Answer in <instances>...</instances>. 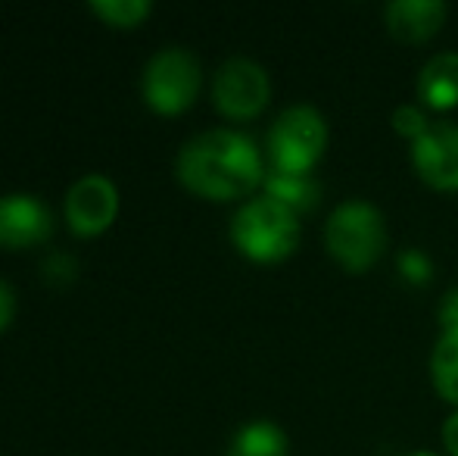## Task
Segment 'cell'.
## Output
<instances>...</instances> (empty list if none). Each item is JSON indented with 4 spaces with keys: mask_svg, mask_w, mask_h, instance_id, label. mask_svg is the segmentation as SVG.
<instances>
[{
    "mask_svg": "<svg viewBox=\"0 0 458 456\" xmlns=\"http://www.w3.org/2000/svg\"><path fill=\"white\" fill-rule=\"evenodd\" d=\"M178 178L206 201H237L266 182L262 153L241 132L212 128L191 138L178 153Z\"/></svg>",
    "mask_w": 458,
    "mask_h": 456,
    "instance_id": "obj_1",
    "label": "cell"
},
{
    "mask_svg": "<svg viewBox=\"0 0 458 456\" xmlns=\"http://www.w3.org/2000/svg\"><path fill=\"white\" fill-rule=\"evenodd\" d=\"M231 241L247 260L281 262L300 244V216L268 194L253 197L231 219Z\"/></svg>",
    "mask_w": 458,
    "mask_h": 456,
    "instance_id": "obj_2",
    "label": "cell"
},
{
    "mask_svg": "<svg viewBox=\"0 0 458 456\" xmlns=\"http://www.w3.org/2000/svg\"><path fill=\"white\" fill-rule=\"evenodd\" d=\"M327 254L350 272H365L386 250V219L374 203L344 201L334 207L325 226Z\"/></svg>",
    "mask_w": 458,
    "mask_h": 456,
    "instance_id": "obj_3",
    "label": "cell"
},
{
    "mask_svg": "<svg viewBox=\"0 0 458 456\" xmlns=\"http://www.w3.org/2000/svg\"><path fill=\"white\" fill-rule=\"evenodd\" d=\"M327 147V122L315 107H287L268 128V157L272 169L312 172Z\"/></svg>",
    "mask_w": 458,
    "mask_h": 456,
    "instance_id": "obj_4",
    "label": "cell"
},
{
    "mask_svg": "<svg viewBox=\"0 0 458 456\" xmlns=\"http://www.w3.org/2000/svg\"><path fill=\"white\" fill-rule=\"evenodd\" d=\"M199 85H203L199 60L184 47H163L159 54H153L140 79L144 100L165 116L184 113L197 100Z\"/></svg>",
    "mask_w": 458,
    "mask_h": 456,
    "instance_id": "obj_5",
    "label": "cell"
},
{
    "mask_svg": "<svg viewBox=\"0 0 458 456\" xmlns=\"http://www.w3.org/2000/svg\"><path fill=\"white\" fill-rule=\"evenodd\" d=\"M272 98V82L268 73L256 60L234 56L218 66L212 75V100L216 110L225 113L228 119H253L256 113L266 110Z\"/></svg>",
    "mask_w": 458,
    "mask_h": 456,
    "instance_id": "obj_6",
    "label": "cell"
},
{
    "mask_svg": "<svg viewBox=\"0 0 458 456\" xmlns=\"http://www.w3.org/2000/svg\"><path fill=\"white\" fill-rule=\"evenodd\" d=\"M119 213V191L106 176H81L66 194L69 228L81 237H94L113 226Z\"/></svg>",
    "mask_w": 458,
    "mask_h": 456,
    "instance_id": "obj_7",
    "label": "cell"
},
{
    "mask_svg": "<svg viewBox=\"0 0 458 456\" xmlns=\"http://www.w3.org/2000/svg\"><path fill=\"white\" fill-rule=\"evenodd\" d=\"M411 163L424 185L437 191H458V125L430 122V128L411 144Z\"/></svg>",
    "mask_w": 458,
    "mask_h": 456,
    "instance_id": "obj_8",
    "label": "cell"
},
{
    "mask_svg": "<svg viewBox=\"0 0 458 456\" xmlns=\"http://www.w3.org/2000/svg\"><path fill=\"white\" fill-rule=\"evenodd\" d=\"M54 231V216L47 203L31 194H4L0 197V247L25 250L47 241Z\"/></svg>",
    "mask_w": 458,
    "mask_h": 456,
    "instance_id": "obj_9",
    "label": "cell"
},
{
    "mask_svg": "<svg viewBox=\"0 0 458 456\" xmlns=\"http://www.w3.org/2000/svg\"><path fill=\"white\" fill-rule=\"evenodd\" d=\"M446 13L443 0H393L384 10V22L396 41L421 44L443 29Z\"/></svg>",
    "mask_w": 458,
    "mask_h": 456,
    "instance_id": "obj_10",
    "label": "cell"
},
{
    "mask_svg": "<svg viewBox=\"0 0 458 456\" xmlns=\"http://www.w3.org/2000/svg\"><path fill=\"white\" fill-rule=\"evenodd\" d=\"M418 98L430 110L458 107V50H443L424 63L418 75Z\"/></svg>",
    "mask_w": 458,
    "mask_h": 456,
    "instance_id": "obj_11",
    "label": "cell"
},
{
    "mask_svg": "<svg viewBox=\"0 0 458 456\" xmlns=\"http://www.w3.org/2000/svg\"><path fill=\"white\" fill-rule=\"evenodd\" d=\"M266 194L275 197L277 203L290 207L296 216L306 213V210L318 207L321 188L312 178V172H281V169H268L266 172Z\"/></svg>",
    "mask_w": 458,
    "mask_h": 456,
    "instance_id": "obj_12",
    "label": "cell"
},
{
    "mask_svg": "<svg viewBox=\"0 0 458 456\" xmlns=\"http://www.w3.org/2000/svg\"><path fill=\"white\" fill-rule=\"evenodd\" d=\"M290 441L284 428L272 419H253L234 432L228 456H287Z\"/></svg>",
    "mask_w": 458,
    "mask_h": 456,
    "instance_id": "obj_13",
    "label": "cell"
},
{
    "mask_svg": "<svg viewBox=\"0 0 458 456\" xmlns=\"http://www.w3.org/2000/svg\"><path fill=\"white\" fill-rule=\"evenodd\" d=\"M430 378L437 394L458 407V329L443 331L437 341L430 353Z\"/></svg>",
    "mask_w": 458,
    "mask_h": 456,
    "instance_id": "obj_14",
    "label": "cell"
},
{
    "mask_svg": "<svg viewBox=\"0 0 458 456\" xmlns=\"http://www.w3.org/2000/svg\"><path fill=\"white\" fill-rule=\"evenodd\" d=\"M91 13L103 19L109 25H119V29H131L140 19H147L150 4L147 0H94Z\"/></svg>",
    "mask_w": 458,
    "mask_h": 456,
    "instance_id": "obj_15",
    "label": "cell"
},
{
    "mask_svg": "<svg viewBox=\"0 0 458 456\" xmlns=\"http://www.w3.org/2000/svg\"><path fill=\"white\" fill-rule=\"evenodd\" d=\"M396 266H399V275H403L409 285H428L434 279V262L424 250L418 247H409L396 256Z\"/></svg>",
    "mask_w": 458,
    "mask_h": 456,
    "instance_id": "obj_16",
    "label": "cell"
},
{
    "mask_svg": "<svg viewBox=\"0 0 458 456\" xmlns=\"http://www.w3.org/2000/svg\"><path fill=\"white\" fill-rule=\"evenodd\" d=\"M393 128H396V134H403V138H409L411 144H415V141L430 128V122H428V116H424L421 107L399 104L396 110H393Z\"/></svg>",
    "mask_w": 458,
    "mask_h": 456,
    "instance_id": "obj_17",
    "label": "cell"
},
{
    "mask_svg": "<svg viewBox=\"0 0 458 456\" xmlns=\"http://www.w3.org/2000/svg\"><path fill=\"white\" fill-rule=\"evenodd\" d=\"M75 272H79V262L69 254H50L41 266V275L47 281H54V285H69L75 279Z\"/></svg>",
    "mask_w": 458,
    "mask_h": 456,
    "instance_id": "obj_18",
    "label": "cell"
},
{
    "mask_svg": "<svg viewBox=\"0 0 458 456\" xmlns=\"http://www.w3.org/2000/svg\"><path fill=\"white\" fill-rule=\"evenodd\" d=\"M440 325H443V331L458 329V288H455V291H449L446 297H443V306H440Z\"/></svg>",
    "mask_w": 458,
    "mask_h": 456,
    "instance_id": "obj_19",
    "label": "cell"
},
{
    "mask_svg": "<svg viewBox=\"0 0 458 456\" xmlns=\"http://www.w3.org/2000/svg\"><path fill=\"white\" fill-rule=\"evenodd\" d=\"M13 313H16V294L6 281H0V331L13 323Z\"/></svg>",
    "mask_w": 458,
    "mask_h": 456,
    "instance_id": "obj_20",
    "label": "cell"
},
{
    "mask_svg": "<svg viewBox=\"0 0 458 456\" xmlns=\"http://www.w3.org/2000/svg\"><path fill=\"white\" fill-rule=\"evenodd\" d=\"M443 444H446L449 453L458 456V413H453L443 422Z\"/></svg>",
    "mask_w": 458,
    "mask_h": 456,
    "instance_id": "obj_21",
    "label": "cell"
},
{
    "mask_svg": "<svg viewBox=\"0 0 458 456\" xmlns=\"http://www.w3.org/2000/svg\"><path fill=\"white\" fill-rule=\"evenodd\" d=\"M409 456H437V453H428V451H421V453H409Z\"/></svg>",
    "mask_w": 458,
    "mask_h": 456,
    "instance_id": "obj_22",
    "label": "cell"
}]
</instances>
